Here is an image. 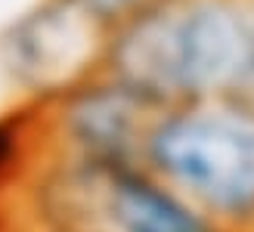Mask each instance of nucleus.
Masks as SVG:
<instances>
[{
  "label": "nucleus",
  "instance_id": "obj_7",
  "mask_svg": "<svg viewBox=\"0 0 254 232\" xmlns=\"http://www.w3.org/2000/svg\"><path fill=\"white\" fill-rule=\"evenodd\" d=\"M62 232H103V229H62Z\"/></svg>",
  "mask_w": 254,
  "mask_h": 232
},
{
  "label": "nucleus",
  "instance_id": "obj_6",
  "mask_svg": "<svg viewBox=\"0 0 254 232\" xmlns=\"http://www.w3.org/2000/svg\"><path fill=\"white\" fill-rule=\"evenodd\" d=\"M84 3L90 6L96 16L109 25V28H115V25L139 16V12H146L149 6L161 3V0H84Z\"/></svg>",
  "mask_w": 254,
  "mask_h": 232
},
{
  "label": "nucleus",
  "instance_id": "obj_5",
  "mask_svg": "<svg viewBox=\"0 0 254 232\" xmlns=\"http://www.w3.org/2000/svg\"><path fill=\"white\" fill-rule=\"evenodd\" d=\"M103 28L109 25L84 0H50L12 34V71L25 84L65 96L74 87L93 81V74H87L90 59L106 65L109 37L103 41Z\"/></svg>",
  "mask_w": 254,
  "mask_h": 232
},
{
  "label": "nucleus",
  "instance_id": "obj_2",
  "mask_svg": "<svg viewBox=\"0 0 254 232\" xmlns=\"http://www.w3.org/2000/svg\"><path fill=\"white\" fill-rule=\"evenodd\" d=\"M143 164L226 232H254V112L208 99L164 109Z\"/></svg>",
  "mask_w": 254,
  "mask_h": 232
},
{
  "label": "nucleus",
  "instance_id": "obj_3",
  "mask_svg": "<svg viewBox=\"0 0 254 232\" xmlns=\"http://www.w3.org/2000/svg\"><path fill=\"white\" fill-rule=\"evenodd\" d=\"M41 232H226L146 164L90 167L56 158Z\"/></svg>",
  "mask_w": 254,
  "mask_h": 232
},
{
  "label": "nucleus",
  "instance_id": "obj_4",
  "mask_svg": "<svg viewBox=\"0 0 254 232\" xmlns=\"http://www.w3.org/2000/svg\"><path fill=\"white\" fill-rule=\"evenodd\" d=\"M161 112L109 74L93 77L59 102L53 121L56 158L90 167L143 164L149 130Z\"/></svg>",
  "mask_w": 254,
  "mask_h": 232
},
{
  "label": "nucleus",
  "instance_id": "obj_1",
  "mask_svg": "<svg viewBox=\"0 0 254 232\" xmlns=\"http://www.w3.org/2000/svg\"><path fill=\"white\" fill-rule=\"evenodd\" d=\"M248 0H161L115 25L103 74L155 109L230 99L245 59Z\"/></svg>",
  "mask_w": 254,
  "mask_h": 232
}]
</instances>
